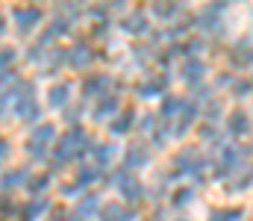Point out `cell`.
Returning <instances> with one entry per match:
<instances>
[{"mask_svg":"<svg viewBox=\"0 0 253 221\" xmlns=\"http://www.w3.org/2000/svg\"><path fill=\"white\" fill-rule=\"evenodd\" d=\"M200 74H203V65H200V62H189V65H186V77H189V80H197Z\"/></svg>","mask_w":253,"mask_h":221,"instance_id":"6da1fadb","label":"cell"},{"mask_svg":"<svg viewBox=\"0 0 253 221\" xmlns=\"http://www.w3.org/2000/svg\"><path fill=\"white\" fill-rule=\"evenodd\" d=\"M106 221H126V219L118 207H109V210H106Z\"/></svg>","mask_w":253,"mask_h":221,"instance_id":"3957f363","label":"cell"},{"mask_svg":"<svg viewBox=\"0 0 253 221\" xmlns=\"http://www.w3.org/2000/svg\"><path fill=\"white\" fill-rule=\"evenodd\" d=\"M230 127H233L236 133H245V127H248V124H245V115H242V112H236V115H233V124H230Z\"/></svg>","mask_w":253,"mask_h":221,"instance_id":"7a4b0ae2","label":"cell"}]
</instances>
